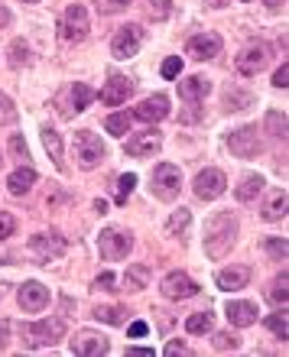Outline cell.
<instances>
[{"label":"cell","mask_w":289,"mask_h":357,"mask_svg":"<svg viewBox=\"0 0 289 357\" xmlns=\"http://www.w3.org/2000/svg\"><path fill=\"white\" fill-rule=\"evenodd\" d=\"M234 234H237V221L227 211H218L214 218H208L205 224V253L212 260H221L231 247H234Z\"/></svg>","instance_id":"cell-1"},{"label":"cell","mask_w":289,"mask_h":357,"mask_svg":"<svg viewBox=\"0 0 289 357\" xmlns=\"http://www.w3.org/2000/svg\"><path fill=\"white\" fill-rule=\"evenodd\" d=\"M20 335H23V345L26 347H49L65 335V322L62 318H43V322L23 325Z\"/></svg>","instance_id":"cell-2"},{"label":"cell","mask_w":289,"mask_h":357,"mask_svg":"<svg viewBox=\"0 0 289 357\" xmlns=\"http://www.w3.org/2000/svg\"><path fill=\"white\" fill-rule=\"evenodd\" d=\"M75 156H78V166L82 169H95V166H101V159L107 156V149H104V143H101L97 134L78 130L75 134Z\"/></svg>","instance_id":"cell-3"},{"label":"cell","mask_w":289,"mask_h":357,"mask_svg":"<svg viewBox=\"0 0 289 357\" xmlns=\"http://www.w3.org/2000/svg\"><path fill=\"white\" fill-rule=\"evenodd\" d=\"M179 185H183V172L172 166V163H160V166L153 169L150 189H153V195H156V199L172 201L176 195H179Z\"/></svg>","instance_id":"cell-4"},{"label":"cell","mask_w":289,"mask_h":357,"mask_svg":"<svg viewBox=\"0 0 289 357\" xmlns=\"http://www.w3.org/2000/svg\"><path fill=\"white\" fill-rule=\"evenodd\" d=\"M97 247H101V257H104V260H124L130 253V247H133V237L118 231V228H107V231H101Z\"/></svg>","instance_id":"cell-5"},{"label":"cell","mask_w":289,"mask_h":357,"mask_svg":"<svg viewBox=\"0 0 289 357\" xmlns=\"http://www.w3.org/2000/svg\"><path fill=\"white\" fill-rule=\"evenodd\" d=\"M88 36V10L82 3H72L65 7V17H62V39L65 42H82Z\"/></svg>","instance_id":"cell-6"},{"label":"cell","mask_w":289,"mask_h":357,"mask_svg":"<svg viewBox=\"0 0 289 357\" xmlns=\"http://www.w3.org/2000/svg\"><path fill=\"white\" fill-rule=\"evenodd\" d=\"M140 42H143V30L133 26V23H127V26H120V30L114 33L111 53H114V59H130V55H137Z\"/></svg>","instance_id":"cell-7"},{"label":"cell","mask_w":289,"mask_h":357,"mask_svg":"<svg viewBox=\"0 0 289 357\" xmlns=\"http://www.w3.org/2000/svg\"><path fill=\"white\" fill-rule=\"evenodd\" d=\"M270 62V46L267 42H250L244 53H237V72L241 75H257Z\"/></svg>","instance_id":"cell-8"},{"label":"cell","mask_w":289,"mask_h":357,"mask_svg":"<svg viewBox=\"0 0 289 357\" xmlns=\"http://www.w3.org/2000/svg\"><path fill=\"white\" fill-rule=\"evenodd\" d=\"M225 189H227V178H225L221 169H202V172L195 176V195L205 199V201L225 195Z\"/></svg>","instance_id":"cell-9"},{"label":"cell","mask_w":289,"mask_h":357,"mask_svg":"<svg viewBox=\"0 0 289 357\" xmlns=\"http://www.w3.org/2000/svg\"><path fill=\"white\" fill-rule=\"evenodd\" d=\"M227 149L241 159H254L260 153V140H257V127H241L227 137Z\"/></svg>","instance_id":"cell-10"},{"label":"cell","mask_w":289,"mask_h":357,"mask_svg":"<svg viewBox=\"0 0 289 357\" xmlns=\"http://www.w3.org/2000/svg\"><path fill=\"white\" fill-rule=\"evenodd\" d=\"M160 289L166 299H192V295H198V283L189 273H179V270L166 276Z\"/></svg>","instance_id":"cell-11"},{"label":"cell","mask_w":289,"mask_h":357,"mask_svg":"<svg viewBox=\"0 0 289 357\" xmlns=\"http://www.w3.org/2000/svg\"><path fill=\"white\" fill-rule=\"evenodd\" d=\"M185 53L192 55V59H198V62L214 59V55L221 53V36H214V33H198V36H192V39L185 42Z\"/></svg>","instance_id":"cell-12"},{"label":"cell","mask_w":289,"mask_h":357,"mask_svg":"<svg viewBox=\"0 0 289 357\" xmlns=\"http://www.w3.org/2000/svg\"><path fill=\"white\" fill-rule=\"evenodd\" d=\"M160 147H162L160 130H143V134L127 140V156L147 159V156H153V153H160Z\"/></svg>","instance_id":"cell-13"},{"label":"cell","mask_w":289,"mask_h":357,"mask_svg":"<svg viewBox=\"0 0 289 357\" xmlns=\"http://www.w3.org/2000/svg\"><path fill=\"white\" fill-rule=\"evenodd\" d=\"M17 299H20L23 312H43L46 305H49V289L43 283H23Z\"/></svg>","instance_id":"cell-14"},{"label":"cell","mask_w":289,"mask_h":357,"mask_svg":"<svg viewBox=\"0 0 289 357\" xmlns=\"http://www.w3.org/2000/svg\"><path fill=\"white\" fill-rule=\"evenodd\" d=\"M30 250L32 253H39L43 260H53V257H62L65 253V237L62 234H32V241H30Z\"/></svg>","instance_id":"cell-15"},{"label":"cell","mask_w":289,"mask_h":357,"mask_svg":"<svg viewBox=\"0 0 289 357\" xmlns=\"http://www.w3.org/2000/svg\"><path fill=\"white\" fill-rule=\"evenodd\" d=\"M111 351V345H107V338L101 335H91V331H82L78 338H72V354L78 357H101Z\"/></svg>","instance_id":"cell-16"},{"label":"cell","mask_w":289,"mask_h":357,"mask_svg":"<svg viewBox=\"0 0 289 357\" xmlns=\"http://www.w3.org/2000/svg\"><path fill=\"white\" fill-rule=\"evenodd\" d=\"M130 95H133V82H127L124 75H111L107 84L101 88V101L104 104H124Z\"/></svg>","instance_id":"cell-17"},{"label":"cell","mask_w":289,"mask_h":357,"mask_svg":"<svg viewBox=\"0 0 289 357\" xmlns=\"http://www.w3.org/2000/svg\"><path fill=\"white\" fill-rule=\"evenodd\" d=\"M133 117L147 120V124H156V120H162V117H169V98H166V95H153V98H147L143 104H137Z\"/></svg>","instance_id":"cell-18"},{"label":"cell","mask_w":289,"mask_h":357,"mask_svg":"<svg viewBox=\"0 0 289 357\" xmlns=\"http://www.w3.org/2000/svg\"><path fill=\"white\" fill-rule=\"evenodd\" d=\"M214 283H218V289H225V293H237V289H244V286L250 283V266H227V270H218Z\"/></svg>","instance_id":"cell-19"},{"label":"cell","mask_w":289,"mask_h":357,"mask_svg":"<svg viewBox=\"0 0 289 357\" xmlns=\"http://www.w3.org/2000/svg\"><path fill=\"white\" fill-rule=\"evenodd\" d=\"M208 91H212V84L205 82L202 75H192V78H183V82H179V98H183L189 107H198V101H205Z\"/></svg>","instance_id":"cell-20"},{"label":"cell","mask_w":289,"mask_h":357,"mask_svg":"<svg viewBox=\"0 0 289 357\" xmlns=\"http://www.w3.org/2000/svg\"><path fill=\"white\" fill-rule=\"evenodd\" d=\"M65 98L72 101V104L65 107V117H72V114H78V111H85L91 101H95V91L88 88V84H82V82H75V84H68V91H65Z\"/></svg>","instance_id":"cell-21"},{"label":"cell","mask_w":289,"mask_h":357,"mask_svg":"<svg viewBox=\"0 0 289 357\" xmlns=\"http://www.w3.org/2000/svg\"><path fill=\"white\" fill-rule=\"evenodd\" d=\"M225 315H227V322H231L234 328H247V325H254V322H257V305L254 302H227Z\"/></svg>","instance_id":"cell-22"},{"label":"cell","mask_w":289,"mask_h":357,"mask_svg":"<svg viewBox=\"0 0 289 357\" xmlns=\"http://www.w3.org/2000/svg\"><path fill=\"white\" fill-rule=\"evenodd\" d=\"M32 182H36V169L23 166V169H17V172H10L7 189H10V195H26V192L32 189Z\"/></svg>","instance_id":"cell-23"},{"label":"cell","mask_w":289,"mask_h":357,"mask_svg":"<svg viewBox=\"0 0 289 357\" xmlns=\"http://www.w3.org/2000/svg\"><path fill=\"white\" fill-rule=\"evenodd\" d=\"M43 147H46V153H49V159L55 163V169H62V140H59V134L49 130V127L43 130Z\"/></svg>","instance_id":"cell-24"},{"label":"cell","mask_w":289,"mask_h":357,"mask_svg":"<svg viewBox=\"0 0 289 357\" xmlns=\"http://www.w3.org/2000/svg\"><path fill=\"white\" fill-rule=\"evenodd\" d=\"M263 192V176H244V182L237 185V199L241 201H254Z\"/></svg>","instance_id":"cell-25"},{"label":"cell","mask_w":289,"mask_h":357,"mask_svg":"<svg viewBox=\"0 0 289 357\" xmlns=\"http://www.w3.org/2000/svg\"><path fill=\"white\" fill-rule=\"evenodd\" d=\"M250 101H254V95H250V91H241V88H227V91H225V107H227V111H244Z\"/></svg>","instance_id":"cell-26"},{"label":"cell","mask_w":289,"mask_h":357,"mask_svg":"<svg viewBox=\"0 0 289 357\" xmlns=\"http://www.w3.org/2000/svg\"><path fill=\"white\" fill-rule=\"evenodd\" d=\"M7 59H10L13 68H23V65H30V62H32L30 46H26L23 39H13V42H10V55H7Z\"/></svg>","instance_id":"cell-27"},{"label":"cell","mask_w":289,"mask_h":357,"mask_svg":"<svg viewBox=\"0 0 289 357\" xmlns=\"http://www.w3.org/2000/svg\"><path fill=\"white\" fill-rule=\"evenodd\" d=\"M212 315L208 312H195V315H189L185 318V331L189 335H205V331H212Z\"/></svg>","instance_id":"cell-28"},{"label":"cell","mask_w":289,"mask_h":357,"mask_svg":"<svg viewBox=\"0 0 289 357\" xmlns=\"http://www.w3.org/2000/svg\"><path fill=\"white\" fill-rule=\"evenodd\" d=\"M286 192H277L273 199H270V205L263 208V218L267 221H279V218H286Z\"/></svg>","instance_id":"cell-29"},{"label":"cell","mask_w":289,"mask_h":357,"mask_svg":"<svg viewBox=\"0 0 289 357\" xmlns=\"http://www.w3.org/2000/svg\"><path fill=\"white\" fill-rule=\"evenodd\" d=\"M286 283H289V276H286V270H283V276H277V283H273V289H270V302L277 305V309H286V302H289Z\"/></svg>","instance_id":"cell-30"},{"label":"cell","mask_w":289,"mask_h":357,"mask_svg":"<svg viewBox=\"0 0 289 357\" xmlns=\"http://www.w3.org/2000/svg\"><path fill=\"white\" fill-rule=\"evenodd\" d=\"M104 130L111 134V137H124L130 130V114H111L104 120Z\"/></svg>","instance_id":"cell-31"},{"label":"cell","mask_w":289,"mask_h":357,"mask_svg":"<svg viewBox=\"0 0 289 357\" xmlns=\"http://www.w3.org/2000/svg\"><path fill=\"white\" fill-rule=\"evenodd\" d=\"M133 185H137V176H133V172H124V176L118 178V195H114V201H118V205H127V199L133 195Z\"/></svg>","instance_id":"cell-32"},{"label":"cell","mask_w":289,"mask_h":357,"mask_svg":"<svg viewBox=\"0 0 289 357\" xmlns=\"http://www.w3.org/2000/svg\"><path fill=\"white\" fill-rule=\"evenodd\" d=\"M150 280V270L147 266H127V286L130 289H143Z\"/></svg>","instance_id":"cell-33"},{"label":"cell","mask_w":289,"mask_h":357,"mask_svg":"<svg viewBox=\"0 0 289 357\" xmlns=\"http://www.w3.org/2000/svg\"><path fill=\"white\" fill-rule=\"evenodd\" d=\"M95 318L97 322H107V325H120L124 322V309L120 305H107V309H97Z\"/></svg>","instance_id":"cell-34"},{"label":"cell","mask_w":289,"mask_h":357,"mask_svg":"<svg viewBox=\"0 0 289 357\" xmlns=\"http://www.w3.org/2000/svg\"><path fill=\"white\" fill-rule=\"evenodd\" d=\"M189 221H192V214H189L185 208H179V211H176V214L169 218V224H166V228H169V234H183L185 228H189Z\"/></svg>","instance_id":"cell-35"},{"label":"cell","mask_w":289,"mask_h":357,"mask_svg":"<svg viewBox=\"0 0 289 357\" xmlns=\"http://www.w3.org/2000/svg\"><path fill=\"white\" fill-rule=\"evenodd\" d=\"M214 347H218V351H237V347H241V338L231 335V331H218V335H214Z\"/></svg>","instance_id":"cell-36"},{"label":"cell","mask_w":289,"mask_h":357,"mask_svg":"<svg viewBox=\"0 0 289 357\" xmlns=\"http://www.w3.org/2000/svg\"><path fill=\"white\" fill-rule=\"evenodd\" d=\"M267 124H270V134H273V137H283V140H286V117L279 114V111H270V114H267Z\"/></svg>","instance_id":"cell-37"},{"label":"cell","mask_w":289,"mask_h":357,"mask_svg":"<svg viewBox=\"0 0 289 357\" xmlns=\"http://www.w3.org/2000/svg\"><path fill=\"white\" fill-rule=\"evenodd\" d=\"M17 120V104L7 95H0V124H13Z\"/></svg>","instance_id":"cell-38"},{"label":"cell","mask_w":289,"mask_h":357,"mask_svg":"<svg viewBox=\"0 0 289 357\" xmlns=\"http://www.w3.org/2000/svg\"><path fill=\"white\" fill-rule=\"evenodd\" d=\"M267 253L273 257V260H286V253H289L286 241H279V237H270V241H267Z\"/></svg>","instance_id":"cell-39"},{"label":"cell","mask_w":289,"mask_h":357,"mask_svg":"<svg viewBox=\"0 0 289 357\" xmlns=\"http://www.w3.org/2000/svg\"><path fill=\"white\" fill-rule=\"evenodd\" d=\"M267 328H270V331H273L277 338H286V335H289L286 315H270V318H267Z\"/></svg>","instance_id":"cell-40"},{"label":"cell","mask_w":289,"mask_h":357,"mask_svg":"<svg viewBox=\"0 0 289 357\" xmlns=\"http://www.w3.org/2000/svg\"><path fill=\"white\" fill-rule=\"evenodd\" d=\"M13 231H17V218L7 214V211H0V241H7Z\"/></svg>","instance_id":"cell-41"},{"label":"cell","mask_w":289,"mask_h":357,"mask_svg":"<svg viewBox=\"0 0 289 357\" xmlns=\"http://www.w3.org/2000/svg\"><path fill=\"white\" fill-rule=\"evenodd\" d=\"M179 72H183V59H179V55H169V59L162 62V78H176Z\"/></svg>","instance_id":"cell-42"},{"label":"cell","mask_w":289,"mask_h":357,"mask_svg":"<svg viewBox=\"0 0 289 357\" xmlns=\"http://www.w3.org/2000/svg\"><path fill=\"white\" fill-rule=\"evenodd\" d=\"M172 10V3L169 0H150V13H153V20H166Z\"/></svg>","instance_id":"cell-43"},{"label":"cell","mask_w":289,"mask_h":357,"mask_svg":"<svg viewBox=\"0 0 289 357\" xmlns=\"http://www.w3.org/2000/svg\"><path fill=\"white\" fill-rule=\"evenodd\" d=\"M10 153H13L17 159H26V156H30V153H26V143H23L20 134H13V137H10Z\"/></svg>","instance_id":"cell-44"},{"label":"cell","mask_w":289,"mask_h":357,"mask_svg":"<svg viewBox=\"0 0 289 357\" xmlns=\"http://www.w3.org/2000/svg\"><path fill=\"white\" fill-rule=\"evenodd\" d=\"M118 280H114V273H101L97 276V289H104V293H118L120 286H114Z\"/></svg>","instance_id":"cell-45"},{"label":"cell","mask_w":289,"mask_h":357,"mask_svg":"<svg viewBox=\"0 0 289 357\" xmlns=\"http://www.w3.org/2000/svg\"><path fill=\"white\" fill-rule=\"evenodd\" d=\"M286 84H289V65L283 62L277 68V75H273V88H286Z\"/></svg>","instance_id":"cell-46"},{"label":"cell","mask_w":289,"mask_h":357,"mask_svg":"<svg viewBox=\"0 0 289 357\" xmlns=\"http://www.w3.org/2000/svg\"><path fill=\"white\" fill-rule=\"evenodd\" d=\"M162 354H166V357H176V354H192V347H185L183 341H169Z\"/></svg>","instance_id":"cell-47"},{"label":"cell","mask_w":289,"mask_h":357,"mask_svg":"<svg viewBox=\"0 0 289 357\" xmlns=\"http://www.w3.org/2000/svg\"><path fill=\"white\" fill-rule=\"evenodd\" d=\"M127 335L130 338H143V335H147V322H133V325L127 328Z\"/></svg>","instance_id":"cell-48"},{"label":"cell","mask_w":289,"mask_h":357,"mask_svg":"<svg viewBox=\"0 0 289 357\" xmlns=\"http://www.w3.org/2000/svg\"><path fill=\"white\" fill-rule=\"evenodd\" d=\"M130 357H153V347H127Z\"/></svg>","instance_id":"cell-49"},{"label":"cell","mask_w":289,"mask_h":357,"mask_svg":"<svg viewBox=\"0 0 289 357\" xmlns=\"http://www.w3.org/2000/svg\"><path fill=\"white\" fill-rule=\"evenodd\" d=\"M7 331H10V322H0V351L7 347Z\"/></svg>","instance_id":"cell-50"},{"label":"cell","mask_w":289,"mask_h":357,"mask_svg":"<svg viewBox=\"0 0 289 357\" xmlns=\"http://www.w3.org/2000/svg\"><path fill=\"white\" fill-rule=\"evenodd\" d=\"M3 26H10V10L0 3V30H3Z\"/></svg>","instance_id":"cell-51"},{"label":"cell","mask_w":289,"mask_h":357,"mask_svg":"<svg viewBox=\"0 0 289 357\" xmlns=\"http://www.w3.org/2000/svg\"><path fill=\"white\" fill-rule=\"evenodd\" d=\"M130 0H111V10H120V7H127Z\"/></svg>","instance_id":"cell-52"},{"label":"cell","mask_w":289,"mask_h":357,"mask_svg":"<svg viewBox=\"0 0 289 357\" xmlns=\"http://www.w3.org/2000/svg\"><path fill=\"white\" fill-rule=\"evenodd\" d=\"M283 3H286V0H267V7H270V10H279Z\"/></svg>","instance_id":"cell-53"},{"label":"cell","mask_w":289,"mask_h":357,"mask_svg":"<svg viewBox=\"0 0 289 357\" xmlns=\"http://www.w3.org/2000/svg\"><path fill=\"white\" fill-rule=\"evenodd\" d=\"M212 7H225V0H212Z\"/></svg>","instance_id":"cell-54"},{"label":"cell","mask_w":289,"mask_h":357,"mask_svg":"<svg viewBox=\"0 0 289 357\" xmlns=\"http://www.w3.org/2000/svg\"><path fill=\"white\" fill-rule=\"evenodd\" d=\"M26 3H39V0H26Z\"/></svg>","instance_id":"cell-55"},{"label":"cell","mask_w":289,"mask_h":357,"mask_svg":"<svg viewBox=\"0 0 289 357\" xmlns=\"http://www.w3.org/2000/svg\"><path fill=\"white\" fill-rule=\"evenodd\" d=\"M0 163H3V156H0Z\"/></svg>","instance_id":"cell-56"}]
</instances>
